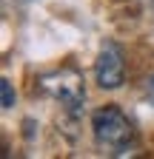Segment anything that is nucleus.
Returning a JSON list of instances; mask_svg holds the SVG:
<instances>
[{"label":"nucleus","instance_id":"nucleus-5","mask_svg":"<svg viewBox=\"0 0 154 159\" xmlns=\"http://www.w3.org/2000/svg\"><path fill=\"white\" fill-rule=\"evenodd\" d=\"M148 102L154 105V77H151V83H148Z\"/></svg>","mask_w":154,"mask_h":159},{"label":"nucleus","instance_id":"nucleus-4","mask_svg":"<svg viewBox=\"0 0 154 159\" xmlns=\"http://www.w3.org/2000/svg\"><path fill=\"white\" fill-rule=\"evenodd\" d=\"M0 97H3V108H12L14 105V88H12V83L3 77L0 80Z\"/></svg>","mask_w":154,"mask_h":159},{"label":"nucleus","instance_id":"nucleus-2","mask_svg":"<svg viewBox=\"0 0 154 159\" xmlns=\"http://www.w3.org/2000/svg\"><path fill=\"white\" fill-rule=\"evenodd\" d=\"M40 91L54 97L60 105H66L69 111H77L86 99V85H83V74L77 71L74 66H63L57 71H49L43 74L40 80Z\"/></svg>","mask_w":154,"mask_h":159},{"label":"nucleus","instance_id":"nucleus-1","mask_svg":"<svg viewBox=\"0 0 154 159\" xmlns=\"http://www.w3.org/2000/svg\"><path fill=\"white\" fill-rule=\"evenodd\" d=\"M91 131H94V142L103 153L117 156L134 142V125L131 119L117 108V105H106L91 114Z\"/></svg>","mask_w":154,"mask_h":159},{"label":"nucleus","instance_id":"nucleus-3","mask_svg":"<svg viewBox=\"0 0 154 159\" xmlns=\"http://www.w3.org/2000/svg\"><path fill=\"white\" fill-rule=\"evenodd\" d=\"M94 77H97V85L106 91H114L123 85L126 80V63H123V51L117 43H106L97 54V63H94Z\"/></svg>","mask_w":154,"mask_h":159}]
</instances>
